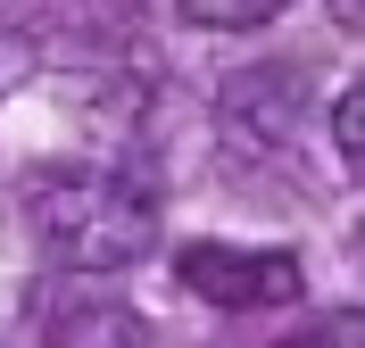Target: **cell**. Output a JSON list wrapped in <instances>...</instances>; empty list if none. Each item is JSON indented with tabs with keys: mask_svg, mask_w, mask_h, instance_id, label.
<instances>
[{
	"mask_svg": "<svg viewBox=\"0 0 365 348\" xmlns=\"http://www.w3.org/2000/svg\"><path fill=\"white\" fill-rule=\"evenodd\" d=\"M34 315H42V348H150V324L133 307L83 282H42Z\"/></svg>",
	"mask_w": 365,
	"mask_h": 348,
	"instance_id": "cell-3",
	"label": "cell"
},
{
	"mask_svg": "<svg viewBox=\"0 0 365 348\" xmlns=\"http://www.w3.org/2000/svg\"><path fill=\"white\" fill-rule=\"evenodd\" d=\"M291 348H357V315H324V324H307Z\"/></svg>",
	"mask_w": 365,
	"mask_h": 348,
	"instance_id": "cell-6",
	"label": "cell"
},
{
	"mask_svg": "<svg viewBox=\"0 0 365 348\" xmlns=\"http://www.w3.org/2000/svg\"><path fill=\"white\" fill-rule=\"evenodd\" d=\"M274 9H207V0H191L182 9V25H200V33H257Z\"/></svg>",
	"mask_w": 365,
	"mask_h": 348,
	"instance_id": "cell-5",
	"label": "cell"
},
{
	"mask_svg": "<svg viewBox=\"0 0 365 348\" xmlns=\"http://www.w3.org/2000/svg\"><path fill=\"white\" fill-rule=\"evenodd\" d=\"M332 141H341L349 174H357V166H365V83H349V92H341V108H332Z\"/></svg>",
	"mask_w": 365,
	"mask_h": 348,
	"instance_id": "cell-4",
	"label": "cell"
},
{
	"mask_svg": "<svg viewBox=\"0 0 365 348\" xmlns=\"http://www.w3.org/2000/svg\"><path fill=\"white\" fill-rule=\"evenodd\" d=\"M175 282L191 299L225 307V315H282L299 299V257L291 249H225V241H191L175 257Z\"/></svg>",
	"mask_w": 365,
	"mask_h": 348,
	"instance_id": "cell-2",
	"label": "cell"
},
{
	"mask_svg": "<svg viewBox=\"0 0 365 348\" xmlns=\"http://www.w3.org/2000/svg\"><path fill=\"white\" fill-rule=\"evenodd\" d=\"M34 232L67 274H116V265L150 257L158 199L133 174H108V166H50L34 183Z\"/></svg>",
	"mask_w": 365,
	"mask_h": 348,
	"instance_id": "cell-1",
	"label": "cell"
}]
</instances>
